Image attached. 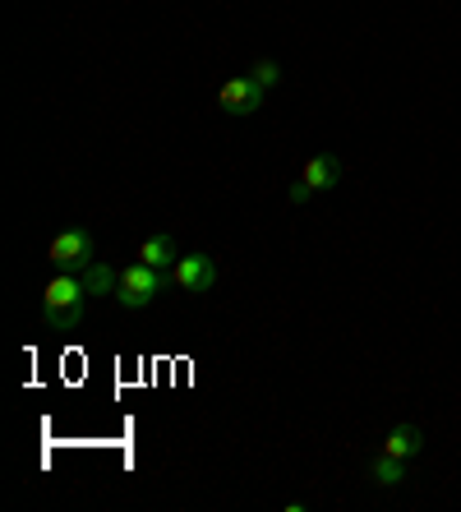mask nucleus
<instances>
[{
    "label": "nucleus",
    "instance_id": "20e7f679",
    "mask_svg": "<svg viewBox=\"0 0 461 512\" xmlns=\"http://www.w3.org/2000/svg\"><path fill=\"white\" fill-rule=\"evenodd\" d=\"M337 180H342V162H337L332 153H314L305 167H300V180L291 185V190H286V203H305L309 194L332 190Z\"/></svg>",
    "mask_w": 461,
    "mask_h": 512
},
{
    "label": "nucleus",
    "instance_id": "f257e3e1",
    "mask_svg": "<svg viewBox=\"0 0 461 512\" xmlns=\"http://www.w3.org/2000/svg\"><path fill=\"white\" fill-rule=\"evenodd\" d=\"M83 305H88V286L79 273H56L42 291V323L51 333H74L83 323Z\"/></svg>",
    "mask_w": 461,
    "mask_h": 512
},
{
    "label": "nucleus",
    "instance_id": "f03ea898",
    "mask_svg": "<svg viewBox=\"0 0 461 512\" xmlns=\"http://www.w3.org/2000/svg\"><path fill=\"white\" fill-rule=\"evenodd\" d=\"M171 282V273L153 268V263H130V268H120V286H116V305L120 310H148L157 296H162Z\"/></svg>",
    "mask_w": 461,
    "mask_h": 512
},
{
    "label": "nucleus",
    "instance_id": "9b49d317",
    "mask_svg": "<svg viewBox=\"0 0 461 512\" xmlns=\"http://www.w3.org/2000/svg\"><path fill=\"white\" fill-rule=\"evenodd\" d=\"M254 79H259L263 88H272V84H282V65H277V60H259V65H254Z\"/></svg>",
    "mask_w": 461,
    "mask_h": 512
},
{
    "label": "nucleus",
    "instance_id": "0eeeda50",
    "mask_svg": "<svg viewBox=\"0 0 461 512\" xmlns=\"http://www.w3.org/2000/svg\"><path fill=\"white\" fill-rule=\"evenodd\" d=\"M383 453H388V457H402V462H411V457L425 453V434H420L415 425L388 429V439H383Z\"/></svg>",
    "mask_w": 461,
    "mask_h": 512
},
{
    "label": "nucleus",
    "instance_id": "7ed1b4c3",
    "mask_svg": "<svg viewBox=\"0 0 461 512\" xmlns=\"http://www.w3.org/2000/svg\"><path fill=\"white\" fill-rule=\"evenodd\" d=\"M47 263L56 268V273H83L88 263H97L93 231H83V227L60 231V236L47 245Z\"/></svg>",
    "mask_w": 461,
    "mask_h": 512
},
{
    "label": "nucleus",
    "instance_id": "423d86ee",
    "mask_svg": "<svg viewBox=\"0 0 461 512\" xmlns=\"http://www.w3.org/2000/svg\"><path fill=\"white\" fill-rule=\"evenodd\" d=\"M171 282H176L180 291H190V296H203V291H213V282H217L213 254H180L176 268H171Z\"/></svg>",
    "mask_w": 461,
    "mask_h": 512
},
{
    "label": "nucleus",
    "instance_id": "9d476101",
    "mask_svg": "<svg viewBox=\"0 0 461 512\" xmlns=\"http://www.w3.org/2000/svg\"><path fill=\"white\" fill-rule=\"evenodd\" d=\"M369 480L379 489H392V485H402L406 480V462L402 457H388V453H379L374 462H369Z\"/></svg>",
    "mask_w": 461,
    "mask_h": 512
},
{
    "label": "nucleus",
    "instance_id": "39448f33",
    "mask_svg": "<svg viewBox=\"0 0 461 512\" xmlns=\"http://www.w3.org/2000/svg\"><path fill=\"white\" fill-rule=\"evenodd\" d=\"M217 107H222L226 116H254V111L263 107V84L254 74H236V79H226V84L217 88Z\"/></svg>",
    "mask_w": 461,
    "mask_h": 512
},
{
    "label": "nucleus",
    "instance_id": "6e6552de",
    "mask_svg": "<svg viewBox=\"0 0 461 512\" xmlns=\"http://www.w3.org/2000/svg\"><path fill=\"white\" fill-rule=\"evenodd\" d=\"M139 259L153 263V268H162V273H171V268H176V259H180V254H176V240H171V236H148L139 245Z\"/></svg>",
    "mask_w": 461,
    "mask_h": 512
},
{
    "label": "nucleus",
    "instance_id": "1a4fd4ad",
    "mask_svg": "<svg viewBox=\"0 0 461 512\" xmlns=\"http://www.w3.org/2000/svg\"><path fill=\"white\" fill-rule=\"evenodd\" d=\"M83 286H88V296H116V286H120V273L116 268H111V263H88V268H83Z\"/></svg>",
    "mask_w": 461,
    "mask_h": 512
}]
</instances>
